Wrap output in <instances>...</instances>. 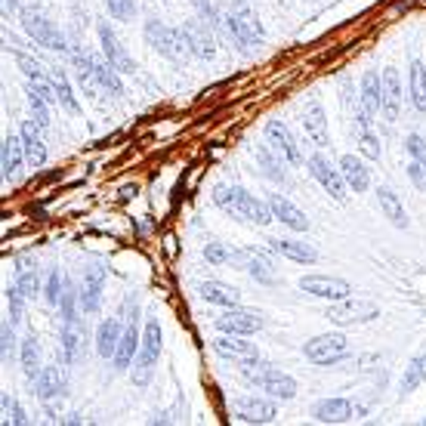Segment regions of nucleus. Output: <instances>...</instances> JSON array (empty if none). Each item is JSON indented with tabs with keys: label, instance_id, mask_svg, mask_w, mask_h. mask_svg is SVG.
Returning <instances> with one entry per match:
<instances>
[{
	"label": "nucleus",
	"instance_id": "1",
	"mask_svg": "<svg viewBox=\"0 0 426 426\" xmlns=\"http://www.w3.org/2000/svg\"><path fill=\"white\" fill-rule=\"evenodd\" d=\"M213 204L222 213L235 216V220H241V222H250V226H269V222L275 220L269 201H259L257 195H250V191L241 189V185H228V182L213 185Z\"/></svg>",
	"mask_w": 426,
	"mask_h": 426
},
{
	"label": "nucleus",
	"instance_id": "2",
	"mask_svg": "<svg viewBox=\"0 0 426 426\" xmlns=\"http://www.w3.org/2000/svg\"><path fill=\"white\" fill-rule=\"evenodd\" d=\"M238 374L244 383L257 386L259 392L272 395L275 401H290L296 399V380L284 370H278L275 364L263 362V358H247V362H238Z\"/></svg>",
	"mask_w": 426,
	"mask_h": 426
},
{
	"label": "nucleus",
	"instance_id": "3",
	"mask_svg": "<svg viewBox=\"0 0 426 426\" xmlns=\"http://www.w3.org/2000/svg\"><path fill=\"white\" fill-rule=\"evenodd\" d=\"M142 37H145V43L154 53L164 56L173 65H185V62L191 59V47H189V40H185L182 28H170V25H164L161 19L148 16L145 25H142Z\"/></svg>",
	"mask_w": 426,
	"mask_h": 426
},
{
	"label": "nucleus",
	"instance_id": "4",
	"mask_svg": "<svg viewBox=\"0 0 426 426\" xmlns=\"http://www.w3.org/2000/svg\"><path fill=\"white\" fill-rule=\"evenodd\" d=\"M19 22H22V31L43 49H53V53H62V56H74V43H68V37L43 16L37 6H25L19 12Z\"/></svg>",
	"mask_w": 426,
	"mask_h": 426
},
{
	"label": "nucleus",
	"instance_id": "5",
	"mask_svg": "<svg viewBox=\"0 0 426 426\" xmlns=\"http://www.w3.org/2000/svg\"><path fill=\"white\" fill-rule=\"evenodd\" d=\"M158 355H161V321H158V312H148L145 315V331H142L139 352H136V362H133V368H130L133 386H148V383H152Z\"/></svg>",
	"mask_w": 426,
	"mask_h": 426
},
{
	"label": "nucleus",
	"instance_id": "6",
	"mask_svg": "<svg viewBox=\"0 0 426 426\" xmlns=\"http://www.w3.org/2000/svg\"><path fill=\"white\" fill-rule=\"evenodd\" d=\"M303 355L318 368H331L349 355V340H346V333H318L303 346Z\"/></svg>",
	"mask_w": 426,
	"mask_h": 426
},
{
	"label": "nucleus",
	"instance_id": "7",
	"mask_svg": "<svg viewBox=\"0 0 426 426\" xmlns=\"http://www.w3.org/2000/svg\"><path fill=\"white\" fill-rule=\"evenodd\" d=\"M306 170L312 173V179H315V182H318L321 189H324L337 204H346V201H349V185H346L343 173H340V164L333 167L331 161L324 158V154L315 152V154H309V158H306Z\"/></svg>",
	"mask_w": 426,
	"mask_h": 426
},
{
	"label": "nucleus",
	"instance_id": "8",
	"mask_svg": "<svg viewBox=\"0 0 426 426\" xmlns=\"http://www.w3.org/2000/svg\"><path fill=\"white\" fill-rule=\"evenodd\" d=\"M377 315H380V309L370 300H362V296H346V300H337L324 309V318L340 327L364 324V321H374Z\"/></svg>",
	"mask_w": 426,
	"mask_h": 426
},
{
	"label": "nucleus",
	"instance_id": "9",
	"mask_svg": "<svg viewBox=\"0 0 426 426\" xmlns=\"http://www.w3.org/2000/svg\"><path fill=\"white\" fill-rule=\"evenodd\" d=\"M265 142H269L272 148H275L278 154H281L284 161H287V167H294V170H300V167H306V154H303V148H300V142L294 139V133L287 130V123H281V121H265Z\"/></svg>",
	"mask_w": 426,
	"mask_h": 426
},
{
	"label": "nucleus",
	"instance_id": "10",
	"mask_svg": "<svg viewBox=\"0 0 426 426\" xmlns=\"http://www.w3.org/2000/svg\"><path fill=\"white\" fill-rule=\"evenodd\" d=\"M213 25H210L207 16H195V19H185L182 22V34L191 47V56L195 59L210 62L216 56V37H213Z\"/></svg>",
	"mask_w": 426,
	"mask_h": 426
},
{
	"label": "nucleus",
	"instance_id": "11",
	"mask_svg": "<svg viewBox=\"0 0 426 426\" xmlns=\"http://www.w3.org/2000/svg\"><path fill=\"white\" fill-rule=\"evenodd\" d=\"M59 343H62V362H65L68 368H74V364L84 362V358H86V327H84V315H80V318L62 321Z\"/></svg>",
	"mask_w": 426,
	"mask_h": 426
},
{
	"label": "nucleus",
	"instance_id": "12",
	"mask_svg": "<svg viewBox=\"0 0 426 426\" xmlns=\"http://www.w3.org/2000/svg\"><path fill=\"white\" fill-rule=\"evenodd\" d=\"M232 411L241 423H272L278 417L275 399H259V395H241L232 401Z\"/></svg>",
	"mask_w": 426,
	"mask_h": 426
},
{
	"label": "nucleus",
	"instance_id": "13",
	"mask_svg": "<svg viewBox=\"0 0 426 426\" xmlns=\"http://www.w3.org/2000/svg\"><path fill=\"white\" fill-rule=\"evenodd\" d=\"M300 290L303 294H312L318 296V300H346V296L352 294L349 281H343V278H333V275H303L300 278Z\"/></svg>",
	"mask_w": 426,
	"mask_h": 426
},
{
	"label": "nucleus",
	"instance_id": "14",
	"mask_svg": "<svg viewBox=\"0 0 426 426\" xmlns=\"http://www.w3.org/2000/svg\"><path fill=\"white\" fill-rule=\"evenodd\" d=\"M105 296V269L99 263H90L84 269V281H80V309L84 315H96Z\"/></svg>",
	"mask_w": 426,
	"mask_h": 426
},
{
	"label": "nucleus",
	"instance_id": "15",
	"mask_svg": "<svg viewBox=\"0 0 426 426\" xmlns=\"http://www.w3.org/2000/svg\"><path fill=\"white\" fill-rule=\"evenodd\" d=\"M364 414L362 405H352L349 399H321L312 405V417L318 423H349Z\"/></svg>",
	"mask_w": 426,
	"mask_h": 426
},
{
	"label": "nucleus",
	"instance_id": "16",
	"mask_svg": "<svg viewBox=\"0 0 426 426\" xmlns=\"http://www.w3.org/2000/svg\"><path fill=\"white\" fill-rule=\"evenodd\" d=\"M96 34H99V47H102V56H105V59H108L121 74H133V71H136V62L130 59V53L121 47V40H117L115 28H111L108 22H99V25H96Z\"/></svg>",
	"mask_w": 426,
	"mask_h": 426
},
{
	"label": "nucleus",
	"instance_id": "17",
	"mask_svg": "<svg viewBox=\"0 0 426 426\" xmlns=\"http://www.w3.org/2000/svg\"><path fill=\"white\" fill-rule=\"evenodd\" d=\"M216 331H226V333H244V337H250V333L263 331V315L259 312H247V309L235 306V309H226L222 315H216Z\"/></svg>",
	"mask_w": 426,
	"mask_h": 426
},
{
	"label": "nucleus",
	"instance_id": "18",
	"mask_svg": "<svg viewBox=\"0 0 426 426\" xmlns=\"http://www.w3.org/2000/svg\"><path fill=\"white\" fill-rule=\"evenodd\" d=\"M213 352L220 358H226V362H235V364L259 355L257 343H250L244 333H226V331H220V337H213Z\"/></svg>",
	"mask_w": 426,
	"mask_h": 426
},
{
	"label": "nucleus",
	"instance_id": "19",
	"mask_svg": "<svg viewBox=\"0 0 426 426\" xmlns=\"http://www.w3.org/2000/svg\"><path fill=\"white\" fill-rule=\"evenodd\" d=\"M300 121H303V130H306V139L312 142L315 148H327V145H331V133H327V115H324V105H321L318 99L306 102Z\"/></svg>",
	"mask_w": 426,
	"mask_h": 426
},
{
	"label": "nucleus",
	"instance_id": "20",
	"mask_svg": "<svg viewBox=\"0 0 426 426\" xmlns=\"http://www.w3.org/2000/svg\"><path fill=\"white\" fill-rule=\"evenodd\" d=\"M232 265H238V269L250 272V275L257 278L259 284H275V272H272V259L265 257L263 250H257V247H244V250H235Z\"/></svg>",
	"mask_w": 426,
	"mask_h": 426
},
{
	"label": "nucleus",
	"instance_id": "21",
	"mask_svg": "<svg viewBox=\"0 0 426 426\" xmlns=\"http://www.w3.org/2000/svg\"><path fill=\"white\" fill-rule=\"evenodd\" d=\"M123 318L121 315H111V318H105V321H99V327H96V340H93V346H96V352H99V358H115V352H117V346H121V337H123Z\"/></svg>",
	"mask_w": 426,
	"mask_h": 426
},
{
	"label": "nucleus",
	"instance_id": "22",
	"mask_svg": "<svg viewBox=\"0 0 426 426\" xmlns=\"http://www.w3.org/2000/svg\"><path fill=\"white\" fill-rule=\"evenodd\" d=\"M401 78H399V68H383V121H399V111H401Z\"/></svg>",
	"mask_w": 426,
	"mask_h": 426
},
{
	"label": "nucleus",
	"instance_id": "23",
	"mask_svg": "<svg viewBox=\"0 0 426 426\" xmlns=\"http://www.w3.org/2000/svg\"><path fill=\"white\" fill-rule=\"evenodd\" d=\"M269 207H272V213H275V220L281 222V226L294 228V232H306L309 228V216L303 213L287 195H281V191H278V195H269Z\"/></svg>",
	"mask_w": 426,
	"mask_h": 426
},
{
	"label": "nucleus",
	"instance_id": "24",
	"mask_svg": "<svg viewBox=\"0 0 426 426\" xmlns=\"http://www.w3.org/2000/svg\"><path fill=\"white\" fill-rule=\"evenodd\" d=\"M19 136H22L25 161H28V167H34V170H37V167L47 164V142H43L37 121H25L22 127H19Z\"/></svg>",
	"mask_w": 426,
	"mask_h": 426
},
{
	"label": "nucleus",
	"instance_id": "25",
	"mask_svg": "<svg viewBox=\"0 0 426 426\" xmlns=\"http://www.w3.org/2000/svg\"><path fill=\"white\" fill-rule=\"evenodd\" d=\"M269 250L278 253V257H284V259L303 263V265H312L315 259H318V250H315L312 244H306V241H300V238H272Z\"/></svg>",
	"mask_w": 426,
	"mask_h": 426
},
{
	"label": "nucleus",
	"instance_id": "26",
	"mask_svg": "<svg viewBox=\"0 0 426 426\" xmlns=\"http://www.w3.org/2000/svg\"><path fill=\"white\" fill-rule=\"evenodd\" d=\"M123 337H121V346H117V352H115V370H130L133 368V362H136V352H139V343H142V337H139V318L136 321H123Z\"/></svg>",
	"mask_w": 426,
	"mask_h": 426
},
{
	"label": "nucleus",
	"instance_id": "27",
	"mask_svg": "<svg viewBox=\"0 0 426 426\" xmlns=\"http://www.w3.org/2000/svg\"><path fill=\"white\" fill-rule=\"evenodd\" d=\"M25 161V145H22V136H3V148H0V170H3V179L12 182L19 176Z\"/></svg>",
	"mask_w": 426,
	"mask_h": 426
},
{
	"label": "nucleus",
	"instance_id": "28",
	"mask_svg": "<svg viewBox=\"0 0 426 426\" xmlns=\"http://www.w3.org/2000/svg\"><path fill=\"white\" fill-rule=\"evenodd\" d=\"M340 173H343V179H346V185H349V191H355V195L368 191V185H370V170H368V164H364L358 154H343V158H340Z\"/></svg>",
	"mask_w": 426,
	"mask_h": 426
},
{
	"label": "nucleus",
	"instance_id": "29",
	"mask_svg": "<svg viewBox=\"0 0 426 426\" xmlns=\"http://www.w3.org/2000/svg\"><path fill=\"white\" fill-rule=\"evenodd\" d=\"M407 93H411V105L426 115V62L420 56L411 59V68H407Z\"/></svg>",
	"mask_w": 426,
	"mask_h": 426
},
{
	"label": "nucleus",
	"instance_id": "30",
	"mask_svg": "<svg viewBox=\"0 0 426 426\" xmlns=\"http://www.w3.org/2000/svg\"><path fill=\"white\" fill-rule=\"evenodd\" d=\"M34 389L40 401H53L65 395V374L59 368H40V374L34 377Z\"/></svg>",
	"mask_w": 426,
	"mask_h": 426
},
{
	"label": "nucleus",
	"instance_id": "31",
	"mask_svg": "<svg viewBox=\"0 0 426 426\" xmlns=\"http://www.w3.org/2000/svg\"><path fill=\"white\" fill-rule=\"evenodd\" d=\"M198 294H201V300L213 303V306H222V309L241 306V294L235 287H228V284H222V281H201L198 284Z\"/></svg>",
	"mask_w": 426,
	"mask_h": 426
},
{
	"label": "nucleus",
	"instance_id": "32",
	"mask_svg": "<svg viewBox=\"0 0 426 426\" xmlns=\"http://www.w3.org/2000/svg\"><path fill=\"white\" fill-rule=\"evenodd\" d=\"M362 105L370 111V115H380L383 108V74L380 71H364L362 74V93H358Z\"/></svg>",
	"mask_w": 426,
	"mask_h": 426
},
{
	"label": "nucleus",
	"instance_id": "33",
	"mask_svg": "<svg viewBox=\"0 0 426 426\" xmlns=\"http://www.w3.org/2000/svg\"><path fill=\"white\" fill-rule=\"evenodd\" d=\"M93 78L99 80L102 93H111V96H123V84H121V71L111 65L105 56H93Z\"/></svg>",
	"mask_w": 426,
	"mask_h": 426
},
{
	"label": "nucleus",
	"instance_id": "34",
	"mask_svg": "<svg viewBox=\"0 0 426 426\" xmlns=\"http://www.w3.org/2000/svg\"><path fill=\"white\" fill-rule=\"evenodd\" d=\"M250 154L257 158V164L263 167V173L269 179H275V182H284V167H287V161L281 158V154L275 152V148L265 142V145H253Z\"/></svg>",
	"mask_w": 426,
	"mask_h": 426
},
{
	"label": "nucleus",
	"instance_id": "35",
	"mask_svg": "<svg viewBox=\"0 0 426 426\" xmlns=\"http://www.w3.org/2000/svg\"><path fill=\"white\" fill-rule=\"evenodd\" d=\"M377 204H380L383 216H386L395 228H407V213H405V207H401L399 195H395L389 185H380V189H377Z\"/></svg>",
	"mask_w": 426,
	"mask_h": 426
},
{
	"label": "nucleus",
	"instance_id": "36",
	"mask_svg": "<svg viewBox=\"0 0 426 426\" xmlns=\"http://www.w3.org/2000/svg\"><path fill=\"white\" fill-rule=\"evenodd\" d=\"M49 84H53L56 99H59L62 108H65L68 115H80V105H78V99H74V90H71V84H68L62 68H49Z\"/></svg>",
	"mask_w": 426,
	"mask_h": 426
},
{
	"label": "nucleus",
	"instance_id": "37",
	"mask_svg": "<svg viewBox=\"0 0 426 426\" xmlns=\"http://www.w3.org/2000/svg\"><path fill=\"white\" fill-rule=\"evenodd\" d=\"M19 362H22V370L34 380L40 374V346H37V337L28 333V337L19 343Z\"/></svg>",
	"mask_w": 426,
	"mask_h": 426
},
{
	"label": "nucleus",
	"instance_id": "38",
	"mask_svg": "<svg viewBox=\"0 0 426 426\" xmlns=\"http://www.w3.org/2000/svg\"><path fill=\"white\" fill-rule=\"evenodd\" d=\"M420 383H426V352L411 358V364L405 368V374H401V380H399V389L407 395V392H414Z\"/></svg>",
	"mask_w": 426,
	"mask_h": 426
},
{
	"label": "nucleus",
	"instance_id": "39",
	"mask_svg": "<svg viewBox=\"0 0 426 426\" xmlns=\"http://www.w3.org/2000/svg\"><path fill=\"white\" fill-rule=\"evenodd\" d=\"M65 287H68L65 275H62L59 269H49L47 281H43V300H47V306H59V300H62V294H65Z\"/></svg>",
	"mask_w": 426,
	"mask_h": 426
},
{
	"label": "nucleus",
	"instance_id": "40",
	"mask_svg": "<svg viewBox=\"0 0 426 426\" xmlns=\"http://www.w3.org/2000/svg\"><path fill=\"white\" fill-rule=\"evenodd\" d=\"M355 145H358V152H362L368 161H377V158H380V139L374 136V130L355 127Z\"/></svg>",
	"mask_w": 426,
	"mask_h": 426
},
{
	"label": "nucleus",
	"instance_id": "41",
	"mask_svg": "<svg viewBox=\"0 0 426 426\" xmlns=\"http://www.w3.org/2000/svg\"><path fill=\"white\" fill-rule=\"evenodd\" d=\"M235 257V247L232 244H222V241H210V244H204V259L213 265H226L232 263Z\"/></svg>",
	"mask_w": 426,
	"mask_h": 426
},
{
	"label": "nucleus",
	"instance_id": "42",
	"mask_svg": "<svg viewBox=\"0 0 426 426\" xmlns=\"http://www.w3.org/2000/svg\"><path fill=\"white\" fill-rule=\"evenodd\" d=\"M25 300H28V296L22 294V290L16 287V284H12L10 290H6V309H10V312H6V318L12 321V324H22V312H25Z\"/></svg>",
	"mask_w": 426,
	"mask_h": 426
},
{
	"label": "nucleus",
	"instance_id": "43",
	"mask_svg": "<svg viewBox=\"0 0 426 426\" xmlns=\"http://www.w3.org/2000/svg\"><path fill=\"white\" fill-rule=\"evenodd\" d=\"M16 287L22 290L25 296H34V294H43V287H40V272L37 269H19V278H16Z\"/></svg>",
	"mask_w": 426,
	"mask_h": 426
},
{
	"label": "nucleus",
	"instance_id": "44",
	"mask_svg": "<svg viewBox=\"0 0 426 426\" xmlns=\"http://www.w3.org/2000/svg\"><path fill=\"white\" fill-rule=\"evenodd\" d=\"M105 10L115 22H133L136 16V0H105Z\"/></svg>",
	"mask_w": 426,
	"mask_h": 426
},
{
	"label": "nucleus",
	"instance_id": "45",
	"mask_svg": "<svg viewBox=\"0 0 426 426\" xmlns=\"http://www.w3.org/2000/svg\"><path fill=\"white\" fill-rule=\"evenodd\" d=\"M16 62H19V68H22V74L28 80H34V84H49V74L40 68V62L28 59V56H22V53L16 56Z\"/></svg>",
	"mask_w": 426,
	"mask_h": 426
},
{
	"label": "nucleus",
	"instance_id": "46",
	"mask_svg": "<svg viewBox=\"0 0 426 426\" xmlns=\"http://www.w3.org/2000/svg\"><path fill=\"white\" fill-rule=\"evenodd\" d=\"M12 352H16V324L6 318L3 327H0V355H3V362H10Z\"/></svg>",
	"mask_w": 426,
	"mask_h": 426
},
{
	"label": "nucleus",
	"instance_id": "47",
	"mask_svg": "<svg viewBox=\"0 0 426 426\" xmlns=\"http://www.w3.org/2000/svg\"><path fill=\"white\" fill-rule=\"evenodd\" d=\"M3 423H28L25 411L19 407V401L12 395H3Z\"/></svg>",
	"mask_w": 426,
	"mask_h": 426
},
{
	"label": "nucleus",
	"instance_id": "48",
	"mask_svg": "<svg viewBox=\"0 0 426 426\" xmlns=\"http://www.w3.org/2000/svg\"><path fill=\"white\" fill-rule=\"evenodd\" d=\"M405 148H407V154H411L414 161H423V164H426V139H423L420 133H411V136H407V139H405Z\"/></svg>",
	"mask_w": 426,
	"mask_h": 426
},
{
	"label": "nucleus",
	"instance_id": "49",
	"mask_svg": "<svg viewBox=\"0 0 426 426\" xmlns=\"http://www.w3.org/2000/svg\"><path fill=\"white\" fill-rule=\"evenodd\" d=\"M407 176H411V182L417 185V189H426V164L423 161H414L407 164Z\"/></svg>",
	"mask_w": 426,
	"mask_h": 426
},
{
	"label": "nucleus",
	"instance_id": "50",
	"mask_svg": "<svg viewBox=\"0 0 426 426\" xmlns=\"http://www.w3.org/2000/svg\"><path fill=\"white\" fill-rule=\"evenodd\" d=\"M191 3L198 6V12H201V16H210V12H213V10H210V0H191Z\"/></svg>",
	"mask_w": 426,
	"mask_h": 426
},
{
	"label": "nucleus",
	"instance_id": "51",
	"mask_svg": "<svg viewBox=\"0 0 426 426\" xmlns=\"http://www.w3.org/2000/svg\"><path fill=\"white\" fill-rule=\"evenodd\" d=\"M3 10H6V12H12V10H19V0H3Z\"/></svg>",
	"mask_w": 426,
	"mask_h": 426
}]
</instances>
